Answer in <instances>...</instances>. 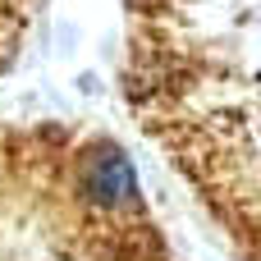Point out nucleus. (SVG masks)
I'll list each match as a JSON object with an SVG mask.
<instances>
[{
  "instance_id": "obj_1",
  "label": "nucleus",
  "mask_w": 261,
  "mask_h": 261,
  "mask_svg": "<svg viewBox=\"0 0 261 261\" xmlns=\"http://www.w3.org/2000/svg\"><path fill=\"white\" fill-rule=\"evenodd\" d=\"M0 261H174L128 151L87 124H0Z\"/></svg>"
},
{
  "instance_id": "obj_2",
  "label": "nucleus",
  "mask_w": 261,
  "mask_h": 261,
  "mask_svg": "<svg viewBox=\"0 0 261 261\" xmlns=\"http://www.w3.org/2000/svg\"><path fill=\"white\" fill-rule=\"evenodd\" d=\"M41 14V0H0V73L14 64V55L23 50L32 23Z\"/></svg>"
}]
</instances>
